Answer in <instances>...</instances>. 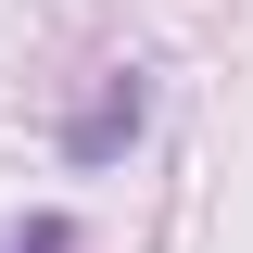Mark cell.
<instances>
[{
  "mask_svg": "<svg viewBox=\"0 0 253 253\" xmlns=\"http://www.w3.org/2000/svg\"><path fill=\"white\" fill-rule=\"evenodd\" d=\"M0 253H89V241H76V215H26V228H0Z\"/></svg>",
  "mask_w": 253,
  "mask_h": 253,
  "instance_id": "cell-2",
  "label": "cell"
},
{
  "mask_svg": "<svg viewBox=\"0 0 253 253\" xmlns=\"http://www.w3.org/2000/svg\"><path fill=\"white\" fill-rule=\"evenodd\" d=\"M139 126H152V76H139V63H114V76H101V89L63 114V165H114Z\"/></svg>",
  "mask_w": 253,
  "mask_h": 253,
  "instance_id": "cell-1",
  "label": "cell"
}]
</instances>
